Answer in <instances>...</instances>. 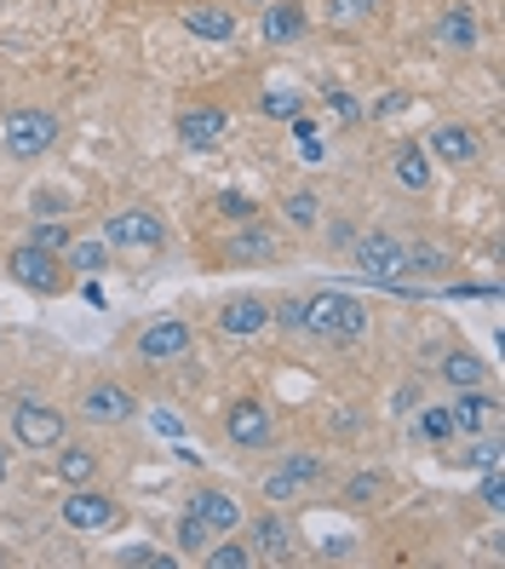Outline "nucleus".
I'll return each mask as SVG.
<instances>
[{"label":"nucleus","instance_id":"obj_1","mask_svg":"<svg viewBox=\"0 0 505 569\" xmlns=\"http://www.w3.org/2000/svg\"><path fill=\"white\" fill-rule=\"evenodd\" d=\"M58 132H63V121L52 110L18 104V110L0 116V156H7V161H41L58 144Z\"/></svg>","mask_w":505,"mask_h":569},{"label":"nucleus","instance_id":"obj_2","mask_svg":"<svg viewBox=\"0 0 505 569\" xmlns=\"http://www.w3.org/2000/svg\"><path fill=\"white\" fill-rule=\"evenodd\" d=\"M362 328H367V306L356 293L322 288L305 299V333H316V340H356Z\"/></svg>","mask_w":505,"mask_h":569},{"label":"nucleus","instance_id":"obj_3","mask_svg":"<svg viewBox=\"0 0 505 569\" xmlns=\"http://www.w3.org/2000/svg\"><path fill=\"white\" fill-rule=\"evenodd\" d=\"M104 242H110V253H139V259H155L161 248H166V219L155 213V208H121V213H110L104 219Z\"/></svg>","mask_w":505,"mask_h":569},{"label":"nucleus","instance_id":"obj_4","mask_svg":"<svg viewBox=\"0 0 505 569\" xmlns=\"http://www.w3.org/2000/svg\"><path fill=\"white\" fill-rule=\"evenodd\" d=\"M58 518H63V529H75V535H110L121 523V500L104 495V489H92V483H75L70 495L58 500Z\"/></svg>","mask_w":505,"mask_h":569},{"label":"nucleus","instance_id":"obj_5","mask_svg":"<svg viewBox=\"0 0 505 569\" xmlns=\"http://www.w3.org/2000/svg\"><path fill=\"white\" fill-rule=\"evenodd\" d=\"M7 277L18 282V288H29V293H41V299H58L63 288H70L75 277L63 271V259L58 253H47V248H12L7 253Z\"/></svg>","mask_w":505,"mask_h":569},{"label":"nucleus","instance_id":"obj_6","mask_svg":"<svg viewBox=\"0 0 505 569\" xmlns=\"http://www.w3.org/2000/svg\"><path fill=\"white\" fill-rule=\"evenodd\" d=\"M12 438H18V449L52 455L63 438H70V420H63V409L41 403V397H23V403L12 409Z\"/></svg>","mask_w":505,"mask_h":569},{"label":"nucleus","instance_id":"obj_7","mask_svg":"<svg viewBox=\"0 0 505 569\" xmlns=\"http://www.w3.org/2000/svg\"><path fill=\"white\" fill-rule=\"evenodd\" d=\"M351 259H356V271L374 277V282H402L408 277V242L385 237V230H362V237L351 242Z\"/></svg>","mask_w":505,"mask_h":569},{"label":"nucleus","instance_id":"obj_8","mask_svg":"<svg viewBox=\"0 0 505 569\" xmlns=\"http://www.w3.org/2000/svg\"><path fill=\"white\" fill-rule=\"evenodd\" d=\"M132 351H139V362L150 368H166V362H184L195 351V328L184 317H155L139 340H132Z\"/></svg>","mask_w":505,"mask_h":569},{"label":"nucleus","instance_id":"obj_9","mask_svg":"<svg viewBox=\"0 0 505 569\" xmlns=\"http://www.w3.org/2000/svg\"><path fill=\"white\" fill-rule=\"evenodd\" d=\"M75 415H81L87 426H127L132 415H139V397H132L121 380H92V386L81 391Z\"/></svg>","mask_w":505,"mask_h":569},{"label":"nucleus","instance_id":"obj_10","mask_svg":"<svg viewBox=\"0 0 505 569\" xmlns=\"http://www.w3.org/2000/svg\"><path fill=\"white\" fill-rule=\"evenodd\" d=\"M224 438L235 449H271L276 443V420H271V409H264L259 397H235V403L224 409Z\"/></svg>","mask_w":505,"mask_h":569},{"label":"nucleus","instance_id":"obj_11","mask_svg":"<svg viewBox=\"0 0 505 569\" xmlns=\"http://www.w3.org/2000/svg\"><path fill=\"white\" fill-rule=\"evenodd\" d=\"M264 328H271V299L264 293H230L219 306V333H230V340H253Z\"/></svg>","mask_w":505,"mask_h":569},{"label":"nucleus","instance_id":"obj_12","mask_svg":"<svg viewBox=\"0 0 505 569\" xmlns=\"http://www.w3.org/2000/svg\"><path fill=\"white\" fill-rule=\"evenodd\" d=\"M443 409H448V426L465 431V438H483V431L494 426V415H499L494 391H483V386H459L454 403H443Z\"/></svg>","mask_w":505,"mask_h":569},{"label":"nucleus","instance_id":"obj_13","mask_svg":"<svg viewBox=\"0 0 505 569\" xmlns=\"http://www.w3.org/2000/svg\"><path fill=\"white\" fill-rule=\"evenodd\" d=\"M431 156L436 161H448V167H477L483 161V139H477V127H465V121H443V127H431Z\"/></svg>","mask_w":505,"mask_h":569},{"label":"nucleus","instance_id":"obj_14","mask_svg":"<svg viewBox=\"0 0 505 569\" xmlns=\"http://www.w3.org/2000/svg\"><path fill=\"white\" fill-rule=\"evenodd\" d=\"M248 529V547H253V563H287L293 558V529L282 512H259Z\"/></svg>","mask_w":505,"mask_h":569},{"label":"nucleus","instance_id":"obj_15","mask_svg":"<svg viewBox=\"0 0 505 569\" xmlns=\"http://www.w3.org/2000/svg\"><path fill=\"white\" fill-rule=\"evenodd\" d=\"M190 512H195L201 523H208L213 535H235V529L248 523V512H242V500H235L230 489H213V483L190 495Z\"/></svg>","mask_w":505,"mask_h":569},{"label":"nucleus","instance_id":"obj_16","mask_svg":"<svg viewBox=\"0 0 505 569\" xmlns=\"http://www.w3.org/2000/svg\"><path fill=\"white\" fill-rule=\"evenodd\" d=\"M224 259H235V264H264V259H282V237H276L271 224L248 219V224H235V237L224 242Z\"/></svg>","mask_w":505,"mask_h":569},{"label":"nucleus","instance_id":"obj_17","mask_svg":"<svg viewBox=\"0 0 505 569\" xmlns=\"http://www.w3.org/2000/svg\"><path fill=\"white\" fill-rule=\"evenodd\" d=\"M224 132H230V110H224V104H190V110L179 116V139H184L190 150H213Z\"/></svg>","mask_w":505,"mask_h":569},{"label":"nucleus","instance_id":"obj_18","mask_svg":"<svg viewBox=\"0 0 505 569\" xmlns=\"http://www.w3.org/2000/svg\"><path fill=\"white\" fill-rule=\"evenodd\" d=\"M305 29H311V18H305V7H299V0H282V7H264V12H259V41H271V47L305 41Z\"/></svg>","mask_w":505,"mask_h":569},{"label":"nucleus","instance_id":"obj_19","mask_svg":"<svg viewBox=\"0 0 505 569\" xmlns=\"http://www.w3.org/2000/svg\"><path fill=\"white\" fill-rule=\"evenodd\" d=\"M431 41L443 47V52H477V41H483V23H477V12H471V7H448L443 18H436Z\"/></svg>","mask_w":505,"mask_h":569},{"label":"nucleus","instance_id":"obj_20","mask_svg":"<svg viewBox=\"0 0 505 569\" xmlns=\"http://www.w3.org/2000/svg\"><path fill=\"white\" fill-rule=\"evenodd\" d=\"M52 455H58V460H52V472H58V483H63V489H75V483H98V466H104V455H98L92 443H70V438H63Z\"/></svg>","mask_w":505,"mask_h":569},{"label":"nucleus","instance_id":"obj_21","mask_svg":"<svg viewBox=\"0 0 505 569\" xmlns=\"http://www.w3.org/2000/svg\"><path fill=\"white\" fill-rule=\"evenodd\" d=\"M70 277H104L110 271V242L104 237H70V248L58 253Z\"/></svg>","mask_w":505,"mask_h":569},{"label":"nucleus","instance_id":"obj_22","mask_svg":"<svg viewBox=\"0 0 505 569\" xmlns=\"http://www.w3.org/2000/svg\"><path fill=\"white\" fill-rule=\"evenodd\" d=\"M184 29H190L195 41L224 47V41H235V12H224V7H213V0H208V7H190L184 12Z\"/></svg>","mask_w":505,"mask_h":569},{"label":"nucleus","instance_id":"obj_23","mask_svg":"<svg viewBox=\"0 0 505 569\" xmlns=\"http://www.w3.org/2000/svg\"><path fill=\"white\" fill-rule=\"evenodd\" d=\"M391 179L408 190V196H425L436 179H431V156L420 150V144H402L396 156H391Z\"/></svg>","mask_w":505,"mask_h":569},{"label":"nucleus","instance_id":"obj_24","mask_svg":"<svg viewBox=\"0 0 505 569\" xmlns=\"http://www.w3.org/2000/svg\"><path fill=\"white\" fill-rule=\"evenodd\" d=\"M259 110L271 121H293V116H305V98H299V87H287V81H264L259 87Z\"/></svg>","mask_w":505,"mask_h":569},{"label":"nucleus","instance_id":"obj_25","mask_svg":"<svg viewBox=\"0 0 505 569\" xmlns=\"http://www.w3.org/2000/svg\"><path fill=\"white\" fill-rule=\"evenodd\" d=\"M436 375H443V380H448L454 391H459V386H488V362H483L477 351H448V357H443V368H436Z\"/></svg>","mask_w":505,"mask_h":569},{"label":"nucleus","instance_id":"obj_26","mask_svg":"<svg viewBox=\"0 0 505 569\" xmlns=\"http://www.w3.org/2000/svg\"><path fill=\"white\" fill-rule=\"evenodd\" d=\"M201 563H208V569H253V547L235 541V535H219V547L213 541L201 547Z\"/></svg>","mask_w":505,"mask_h":569},{"label":"nucleus","instance_id":"obj_27","mask_svg":"<svg viewBox=\"0 0 505 569\" xmlns=\"http://www.w3.org/2000/svg\"><path fill=\"white\" fill-rule=\"evenodd\" d=\"M282 472H287L299 489H316V483H327V455H316V449H293V455L282 460Z\"/></svg>","mask_w":505,"mask_h":569},{"label":"nucleus","instance_id":"obj_28","mask_svg":"<svg viewBox=\"0 0 505 569\" xmlns=\"http://www.w3.org/2000/svg\"><path fill=\"white\" fill-rule=\"evenodd\" d=\"M282 224H293V230H316L322 224V202L311 190H293L287 202H282Z\"/></svg>","mask_w":505,"mask_h":569},{"label":"nucleus","instance_id":"obj_29","mask_svg":"<svg viewBox=\"0 0 505 569\" xmlns=\"http://www.w3.org/2000/svg\"><path fill=\"white\" fill-rule=\"evenodd\" d=\"M380 495H385V472H356V478L340 489L345 507H380Z\"/></svg>","mask_w":505,"mask_h":569},{"label":"nucleus","instance_id":"obj_30","mask_svg":"<svg viewBox=\"0 0 505 569\" xmlns=\"http://www.w3.org/2000/svg\"><path fill=\"white\" fill-rule=\"evenodd\" d=\"M443 271H454V259L443 248H431V242L408 248V277H443Z\"/></svg>","mask_w":505,"mask_h":569},{"label":"nucleus","instance_id":"obj_31","mask_svg":"<svg viewBox=\"0 0 505 569\" xmlns=\"http://www.w3.org/2000/svg\"><path fill=\"white\" fill-rule=\"evenodd\" d=\"M374 12H380V0H327V7H322V18H327L333 29H351V23L374 18Z\"/></svg>","mask_w":505,"mask_h":569},{"label":"nucleus","instance_id":"obj_32","mask_svg":"<svg viewBox=\"0 0 505 569\" xmlns=\"http://www.w3.org/2000/svg\"><path fill=\"white\" fill-rule=\"evenodd\" d=\"M70 237H75V230L63 219H36V224H29V248H47V253H63Z\"/></svg>","mask_w":505,"mask_h":569},{"label":"nucleus","instance_id":"obj_33","mask_svg":"<svg viewBox=\"0 0 505 569\" xmlns=\"http://www.w3.org/2000/svg\"><path fill=\"white\" fill-rule=\"evenodd\" d=\"M414 431H420L425 443H448V438H454V426H448V409H420Z\"/></svg>","mask_w":505,"mask_h":569},{"label":"nucleus","instance_id":"obj_34","mask_svg":"<svg viewBox=\"0 0 505 569\" xmlns=\"http://www.w3.org/2000/svg\"><path fill=\"white\" fill-rule=\"evenodd\" d=\"M173 541H179L184 552H201V547H208V541H213V529H208V523H201L195 512H184V518H179V529H173Z\"/></svg>","mask_w":505,"mask_h":569},{"label":"nucleus","instance_id":"obj_35","mask_svg":"<svg viewBox=\"0 0 505 569\" xmlns=\"http://www.w3.org/2000/svg\"><path fill=\"white\" fill-rule=\"evenodd\" d=\"M271 322L282 333H305V299H282V306H271Z\"/></svg>","mask_w":505,"mask_h":569},{"label":"nucleus","instance_id":"obj_36","mask_svg":"<svg viewBox=\"0 0 505 569\" xmlns=\"http://www.w3.org/2000/svg\"><path fill=\"white\" fill-rule=\"evenodd\" d=\"M259 495H264V500H271V507H287V500L299 495V483H293L287 472H271V478H264V483H259Z\"/></svg>","mask_w":505,"mask_h":569},{"label":"nucleus","instance_id":"obj_37","mask_svg":"<svg viewBox=\"0 0 505 569\" xmlns=\"http://www.w3.org/2000/svg\"><path fill=\"white\" fill-rule=\"evenodd\" d=\"M219 213H224V219H242V224H248V219H259L253 196H235V190H224V196H219Z\"/></svg>","mask_w":505,"mask_h":569},{"label":"nucleus","instance_id":"obj_38","mask_svg":"<svg viewBox=\"0 0 505 569\" xmlns=\"http://www.w3.org/2000/svg\"><path fill=\"white\" fill-rule=\"evenodd\" d=\"M483 507L505 512V472H499V466H488V478H483Z\"/></svg>","mask_w":505,"mask_h":569},{"label":"nucleus","instance_id":"obj_39","mask_svg":"<svg viewBox=\"0 0 505 569\" xmlns=\"http://www.w3.org/2000/svg\"><path fill=\"white\" fill-rule=\"evenodd\" d=\"M327 110H333V121H345V127L362 121V110H356V98H351V92H327Z\"/></svg>","mask_w":505,"mask_h":569},{"label":"nucleus","instance_id":"obj_40","mask_svg":"<svg viewBox=\"0 0 505 569\" xmlns=\"http://www.w3.org/2000/svg\"><path fill=\"white\" fill-rule=\"evenodd\" d=\"M471 460H477L483 472H488V466H499V460H505V443H499V438H483L477 449H471Z\"/></svg>","mask_w":505,"mask_h":569},{"label":"nucleus","instance_id":"obj_41","mask_svg":"<svg viewBox=\"0 0 505 569\" xmlns=\"http://www.w3.org/2000/svg\"><path fill=\"white\" fill-rule=\"evenodd\" d=\"M121 563H144V569H173V558H166V552H121Z\"/></svg>","mask_w":505,"mask_h":569},{"label":"nucleus","instance_id":"obj_42","mask_svg":"<svg viewBox=\"0 0 505 569\" xmlns=\"http://www.w3.org/2000/svg\"><path fill=\"white\" fill-rule=\"evenodd\" d=\"M7 472H12V455H7V443H0V483H7Z\"/></svg>","mask_w":505,"mask_h":569},{"label":"nucleus","instance_id":"obj_43","mask_svg":"<svg viewBox=\"0 0 505 569\" xmlns=\"http://www.w3.org/2000/svg\"><path fill=\"white\" fill-rule=\"evenodd\" d=\"M248 7H264V0H248Z\"/></svg>","mask_w":505,"mask_h":569},{"label":"nucleus","instance_id":"obj_44","mask_svg":"<svg viewBox=\"0 0 505 569\" xmlns=\"http://www.w3.org/2000/svg\"><path fill=\"white\" fill-rule=\"evenodd\" d=\"M0 346H7V333H0Z\"/></svg>","mask_w":505,"mask_h":569}]
</instances>
